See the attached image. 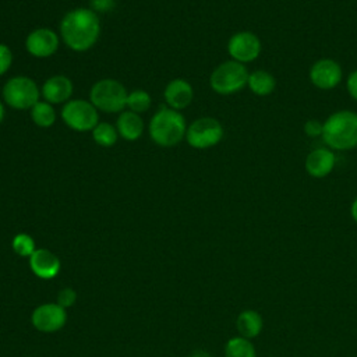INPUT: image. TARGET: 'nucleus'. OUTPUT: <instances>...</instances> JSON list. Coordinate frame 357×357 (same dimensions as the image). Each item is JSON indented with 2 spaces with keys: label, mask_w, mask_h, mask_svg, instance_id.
<instances>
[{
  "label": "nucleus",
  "mask_w": 357,
  "mask_h": 357,
  "mask_svg": "<svg viewBox=\"0 0 357 357\" xmlns=\"http://www.w3.org/2000/svg\"><path fill=\"white\" fill-rule=\"evenodd\" d=\"M116 128L123 139L137 141L144 132V121L138 113L127 110L117 117Z\"/></svg>",
  "instance_id": "18"
},
{
  "label": "nucleus",
  "mask_w": 357,
  "mask_h": 357,
  "mask_svg": "<svg viewBox=\"0 0 357 357\" xmlns=\"http://www.w3.org/2000/svg\"><path fill=\"white\" fill-rule=\"evenodd\" d=\"M151 139L160 146H173L185 138L187 123L178 110L160 107L149 121Z\"/></svg>",
  "instance_id": "3"
},
{
  "label": "nucleus",
  "mask_w": 357,
  "mask_h": 357,
  "mask_svg": "<svg viewBox=\"0 0 357 357\" xmlns=\"http://www.w3.org/2000/svg\"><path fill=\"white\" fill-rule=\"evenodd\" d=\"M74 91L73 81L66 75H53L42 85V96L50 105L67 103Z\"/></svg>",
  "instance_id": "16"
},
{
  "label": "nucleus",
  "mask_w": 357,
  "mask_h": 357,
  "mask_svg": "<svg viewBox=\"0 0 357 357\" xmlns=\"http://www.w3.org/2000/svg\"><path fill=\"white\" fill-rule=\"evenodd\" d=\"M60 39L50 28H36L25 39L26 52L38 59H46L53 56L59 49Z\"/></svg>",
  "instance_id": "12"
},
{
  "label": "nucleus",
  "mask_w": 357,
  "mask_h": 357,
  "mask_svg": "<svg viewBox=\"0 0 357 357\" xmlns=\"http://www.w3.org/2000/svg\"><path fill=\"white\" fill-rule=\"evenodd\" d=\"M194 99V89L187 79H172L165 88V100L167 107L174 110H183L191 105Z\"/></svg>",
  "instance_id": "15"
},
{
  "label": "nucleus",
  "mask_w": 357,
  "mask_h": 357,
  "mask_svg": "<svg viewBox=\"0 0 357 357\" xmlns=\"http://www.w3.org/2000/svg\"><path fill=\"white\" fill-rule=\"evenodd\" d=\"M236 328L240 336L245 339H255L264 329L262 315L255 310H244L237 315Z\"/></svg>",
  "instance_id": "17"
},
{
  "label": "nucleus",
  "mask_w": 357,
  "mask_h": 357,
  "mask_svg": "<svg viewBox=\"0 0 357 357\" xmlns=\"http://www.w3.org/2000/svg\"><path fill=\"white\" fill-rule=\"evenodd\" d=\"M222 123L211 116H204L187 126L185 141L195 149H208L218 145L223 138Z\"/></svg>",
  "instance_id": "7"
},
{
  "label": "nucleus",
  "mask_w": 357,
  "mask_h": 357,
  "mask_svg": "<svg viewBox=\"0 0 357 357\" xmlns=\"http://www.w3.org/2000/svg\"><path fill=\"white\" fill-rule=\"evenodd\" d=\"M304 134L308 138H318L322 137V130H324V123L319 121L318 119H310L304 123L303 126Z\"/></svg>",
  "instance_id": "26"
},
{
  "label": "nucleus",
  "mask_w": 357,
  "mask_h": 357,
  "mask_svg": "<svg viewBox=\"0 0 357 357\" xmlns=\"http://www.w3.org/2000/svg\"><path fill=\"white\" fill-rule=\"evenodd\" d=\"M3 99L13 109L28 110L39 102V88L32 78L17 75L4 84Z\"/></svg>",
  "instance_id": "6"
},
{
  "label": "nucleus",
  "mask_w": 357,
  "mask_h": 357,
  "mask_svg": "<svg viewBox=\"0 0 357 357\" xmlns=\"http://www.w3.org/2000/svg\"><path fill=\"white\" fill-rule=\"evenodd\" d=\"M28 259L32 273L43 280H50L56 278L61 269V262L59 257L47 248H36Z\"/></svg>",
  "instance_id": "14"
},
{
  "label": "nucleus",
  "mask_w": 357,
  "mask_h": 357,
  "mask_svg": "<svg viewBox=\"0 0 357 357\" xmlns=\"http://www.w3.org/2000/svg\"><path fill=\"white\" fill-rule=\"evenodd\" d=\"M60 35L74 52L89 50L100 35V21L92 8L78 7L68 11L60 22Z\"/></svg>",
  "instance_id": "1"
},
{
  "label": "nucleus",
  "mask_w": 357,
  "mask_h": 357,
  "mask_svg": "<svg viewBox=\"0 0 357 357\" xmlns=\"http://www.w3.org/2000/svg\"><path fill=\"white\" fill-rule=\"evenodd\" d=\"M11 64H13L11 49L7 45L0 43V77L4 75L10 70Z\"/></svg>",
  "instance_id": "27"
},
{
  "label": "nucleus",
  "mask_w": 357,
  "mask_h": 357,
  "mask_svg": "<svg viewBox=\"0 0 357 357\" xmlns=\"http://www.w3.org/2000/svg\"><path fill=\"white\" fill-rule=\"evenodd\" d=\"M77 301V291L71 287H63L59 290L57 297H56V303L60 304L63 308H70L75 304Z\"/></svg>",
  "instance_id": "25"
},
{
  "label": "nucleus",
  "mask_w": 357,
  "mask_h": 357,
  "mask_svg": "<svg viewBox=\"0 0 357 357\" xmlns=\"http://www.w3.org/2000/svg\"><path fill=\"white\" fill-rule=\"evenodd\" d=\"M32 326L43 333L60 331L67 322V310L57 303H43L31 314Z\"/></svg>",
  "instance_id": "11"
},
{
  "label": "nucleus",
  "mask_w": 357,
  "mask_h": 357,
  "mask_svg": "<svg viewBox=\"0 0 357 357\" xmlns=\"http://www.w3.org/2000/svg\"><path fill=\"white\" fill-rule=\"evenodd\" d=\"M308 78L315 88L321 91H331L342 82L343 70L335 59L322 57L311 64Z\"/></svg>",
  "instance_id": "10"
},
{
  "label": "nucleus",
  "mask_w": 357,
  "mask_h": 357,
  "mask_svg": "<svg viewBox=\"0 0 357 357\" xmlns=\"http://www.w3.org/2000/svg\"><path fill=\"white\" fill-rule=\"evenodd\" d=\"M336 166V155L328 146L315 148L305 156L304 169L310 177L324 178L329 176Z\"/></svg>",
  "instance_id": "13"
},
{
  "label": "nucleus",
  "mask_w": 357,
  "mask_h": 357,
  "mask_svg": "<svg viewBox=\"0 0 357 357\" xmlns=\"http://www.w3.org/2000/svg\"><path fill=\"white\" fill-rule=\"evenodd\" d=\"M247 86L254 95L264 98L276 89V78L268 70L258 68L248 74Z\"/></svg>",
  "instance_id": "19"
},
{
  "label": "nucleus",
  "mask_w": 357,
  "mask_h": 357,
  "mask_svg": "<svg viewBox=\"0 0 357 357\" xmlns=\"http://www.w3.org/2000/svg\"><path fill=\"white\" fill-rule=\"evenodd\" d=\"M91 4L93 7V11H109L110 8H113L114 0H91Z\"/></svg>",
  "instance_id": "29"
},
{
  "label": "nucleus",
  "mask_w": 357,
  "mask_h": 357,
  "mask_svg": "<svg viewBox=\"0 0 357 357\" xmlns=\"http://www.w3.org/2000/svg\"><path fill=\"white\" fill-rule=\"evenodd\" d=\"M91 132L93 141L103 148L113 146L117 142V128L110 123H98V126Z\"/></svg>",
  "instance_id": "22"
},
{
  "label": "nucleus",
  "mask_w": 357,
  "mask_h": 357,
  "mask_svg": "<svg viewBox=\"0 0 357 357\" xmlns=\"http://www.w3.org/2000/svg\"><path fill=\"white\" fill-rule=\"evenodd\" d=\"M322 141L332 151H351L357 148V113L342 109L331 113L324 121Z\"/></svg>",
  "instance_id": "2"
},
{
  "label": "nucleus",
  "mask_w": 357,
  "mask_h": 357,
  "mask_svg": "<svg viewBox=\"0 0 357 357\" xmlns=\"http://www.w3.org/2000/svg\"><path fill=\"white\" fill-rule=\"evenodd\" d=\"M190 357H212V354L209 351H206V350L198 349V350H194Z\"/></svg>",
  "instance_id": "31"
},
{
  "label": "nucleus",
  "mask_w": 357,
  "mask_h": 357,
  "mask_svg": "<svg viewBox=\"0 0 357 357\" xmlns=\"http://www.w3.org/2000/svg\"><path fill=\"white\" fill-rule=\"evenodd\" d=\"M31 119L38 127L49 128L56 121V112L49 102L39 100L31 109Z\"/></svg>",
  "instance_id": "21"
},
{
  "label": "nucleus",
  "mask_w": 357,
  "mask_h": 357,
  "mask_svg": "<svg viewBox=\"0 0 357 357\" xmlns=\"http://www.w3.org/2000/svg\"><path fill=\"white\" fill-rule=\"evenodd\" d=\"M346 89L350 98L357 102V68L349 73L346 78Z\"/></svg>",
  "instance_id": "28"
},
{
  "label": "nucleus",
  "mask_w": 357,
  "mask_h": 357,
  "mask_svg": "<svg viewBox=\"0 0 357 357\" xmlns=\"http://www.w3.org/2000/svg\"><path fill=\"white\" fill-rule=\"evenodd\" d=\"M350 216L357 223V197L353 199V202L350 205Z\"/></svg>",
  "instance_id": "30"
},
{
  "label": "nucleus",
  "mask_w": 357,
  "mask_h": 357,
  "mask_svg": "<svg viewBox=\"0 0 357 357\" xmlns=\"http://www.w3.org/2000/svg\"><path fill=\"white\" fill-rule=\"evenodd\" d=\"M127 96L124 85L113 78L99 79L89 91V102L106 113L121 112L127 106Z\"/></svg>",
  "instance_id": "5"
},
{
  "label": "nucleus",
  "mask_w": 357,
  "mask_h": 357,
  "mask_svg": "<svg viewBox=\"0 0 357 357\" xmlns=\"http://www.w3.org/2000/svg\"><path fill=\"white\" fill-rule=\"evenodd\" d=\"M250 71L245 64L234 60H226L220 63L209 77V85L218 95H233L247 86Z\"/></svg>",
  "instance_id": "4"
},
{
  "label": "nucleus",
  "mask_w": 357,
  "mask_h": 357,
  "mask_svg": "<svg viewBox=\"0 0 357 357\" xmlns=\"http://www.w3.org/2000/svg\"><path fill=\"white\" fill-rule=\"evenodd\" d=\"M61 119L68 128L78 132L92 131L99 123L98 109L84 99L68 100L61 109Z\"/></svg>",
  "instance_id": "8"
},
{
  "label": "nucleus",
  "mask_w": 357,
  "mask_h": 357,
  "mask_svg": "<svg viewBox=\"0 0 357 357\" xmlns=\"http://www.w3.org/2000/svg\"><path fill=\"white\" fill-rule=\"evenodd\" d=\"M262 52V43L257 33L251 31H238L229 38L227 53L231 60L241 64L255 61Z\"/></svg>",
  "instance_id": "9"
},
{
  "label": "nucleus",
  "mask_w": 357,
  "mask_h": 357,
  "mask_svg": "<svg viewBox=\"0 0 357 357\" xmlns=\"http://www.w3.org/2000/svg\"><path fill=\"white\" fill-rule=\"evenodd\" d=\"M151 102H152L151 95L146 91L134 89L127 96V106L126 107H128V110L139 114V113H144L149 109Z\"/></svg>",
  "instance_id": "23"
},
{
  "label": "nucleus",
  "mask_w": 357,
  "mask_h": 357,
  "mask_svg": "<svg viewBox=\"0 0 357 357\" xmlns=\"http://www.w3.org/2000/svg\"><path fill=\"white\" fill-rule=\"evenodd\" d=\"M225 357H257V350L250 339L238 335L226 342Z\"/></svg>",
  "instance_id": "20"
},
{
  "label": "nucleus",
  "mask_w": 357,
  "mask_h": 357,
  "mask_svg": "<svg viewBox=\"0 0 357 357\" xmlns=\"http://www.w3.org/2000/svg\"><path fill=\"white\" fill-rule=\"evenodd\" d=\"M3 119H4V106H3V103L0 102V124H1Z\"/></svg>",
  "instance_id": "32"
},
{
  "label": "nucleus",
  "mask_w": 357,
  "mask_h": 357,
  "mask_svg": "<svg viewBox=\"0 0 357 357\" xmlns=\"http://www.w3.org/2000/svg\"><path fill=\"white\" fill-rule=\"evenodd\" d=\"M11 248L17 255H20L22 258H29L36 250L35 240L32 238V236H29L26 233L15 234L11 241Z\"/></svg>",
  "instance_id": "24"
}]
</instances>
